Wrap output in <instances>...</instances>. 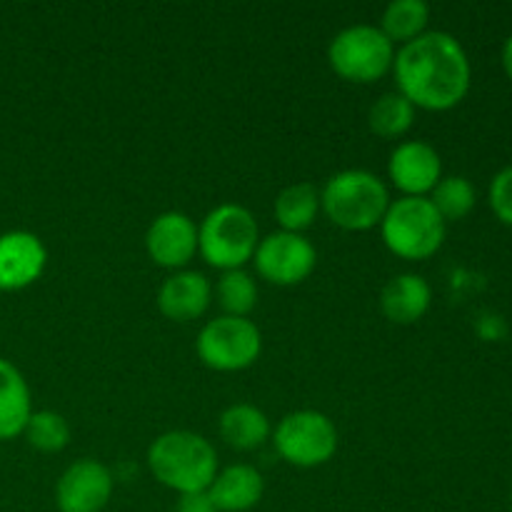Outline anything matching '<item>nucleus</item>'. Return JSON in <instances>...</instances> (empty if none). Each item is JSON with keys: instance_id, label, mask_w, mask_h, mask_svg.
Returning <instances> with one entry per match:
<instances>
[{"instance_id": "obj_1", "label": "nucleus", "mask_w": 512, "mask_h": 512, "mask_svg": "<svg viewBox=\"0 0 512 512\" xmlns=\"http://www.w3.org/2000/svg\"><path fill=\"white\" fill-rule=\"evenodd\" d=\"M398 93L415 108L450 110L465 100L473 68L463 43L445 30H425L410 43L400 45L393 60Z\"/></svg>"}, {"instance_id": "obj_19", "label": "nucleus", "mask_w": 512, "mask_h": 512, "mask_svg": "<svg viewBox=\"0 0 512 512\" xmlns=\"http://www.w3.org/2000/svg\"><path fill=\"white\" fill-rule=\"evenodd\" d=\"M275 218L280 228L290 233H303L310 228L320 210V190L313 183H293L280 190L275 198Z\"/></svg>"}, {"instance_id": "obj_12", "label": "nucleus", "mask_w": 512, "mask_h": 512, "mask_svg": "<svg viewBox=\"0 0 512 512\" xmlns=\"http://www.w3.org/2000/svg\"><path fill=\"white\" fill-rule=\"evenodd\" d=\"M48 250L30 230H8L0 235V290H23L43 275Z\"/></svg>"}, {"instance_id": "obj_15", "label": "nucleus", "mask_w": 512, "mask_h": 512, "mask_svg": "<svg viewBox=\"0 0 512 512\" xmlns=\"http://www.w3.org/2000/svg\"><path fill=\"white\" fill-rule=\"evenodd\" d=\"M263 490L265 480L260 470H255L253 465L238 463L228 465V468L215 475L208 495L218 512H245L260 503Z\"/></svg>"}, {"instance_id": "obj_9", "label": "nucleus", "mask_w": 512, "mask_h": 512, "mask_svg": "<svg viewBox=\"0 0 512 512\" xmlns=\"http://www.w3.org/2000/svg\"><path fill=\"white\" fill-rule=\"evenodd\" d=\"M253 260L260 278L268 283L298 285L315 270L318 253L303 233L278 230L260 240Z\"/></svg>"}, {"instance_id": "obj_24", "label": "nucleus", "mask_w": 512, "mask_h": 512, "mask_svg": "<svg viewBox=\"0 0 512 512\" xmlns=\"http://www.w3.org/2000/svg\"><path fill=\"white\" fill-rule=\"evenodd\" d=\"M23 433L28 443L40 453H60L70 440V425L55 410H38L28 418Z\"/></svg>"}, {"instance_id": "obj_4", "label": "nucleus", "mask_w": 512, "mask_h": 512, "mask_svg": "<svg viewBox=\"0 0 512 512\" xmlns=\"http://www.w3.org/2000/svg\"><path fill=\"white\" fill-rule=\"evenodd\" d=\"M380 233L390 253L405 260H425L440 250L445 240V220L428 195H403L390 200Z\"/></svg>"}, {"instance_id": "obj_25", "label": "nucleus", "mask_w": 512, "mask_h": 512, "mask_svg": "<svg viewBox=\"0 0 512 512\" xmlns=\"http://www.w3.org/2000/svg\"><path fill=\"white\" fill-rule=\"evenodd\" d=\"M488 198L490 208L498 215V220H503L505 225H512V165L495 173V178L490 180Z\"/></svg>"}, {"instance_id": "obj_2", "label": "nucleus", "mask_w": 512, "mask_h": 512, "mask_svg": "<svg viewBox=\"0 0 512 512\" xmlns=\"http://www.w3.org/2000/svg\"><path fill=\"white\" fill-rule=\"evenodd\" d=\"M148 465L165 488L180 495L203 493L218 475V453L203 435L170 430L150 443Z\"/></svg>"}, {"instance_id": "obj_14", "label": "nucleus", "mask_w": 512, "mask_h": 512, "mask_svg": "<svg viewBox=\"0 0 512 512\" xmlns=\"http://www.w3.org/2000/svg\"><path fill=\"white\" fill-rule=\"evenodd\" d=\"M213 288L210 280L198 270H178L168 275L158 290V308L165 318L188 323L208 310Z\"/></svg>"}, {"instance_id": "obj_8", "label": "nucleus", "mask_w": 512, "mask_h": 512, "mask_svg": "<svg viewBox=\"0 0 512 512\" xmlns=\"http://www.w3.org/2000/svg\"><path fill=\"white\" fill-rule=\"evenodd\" d=\"M275 450L283 460L298 468L325 465L338 450V430L325 413L295 410L275 428Z\"/></svg>"}, {"instance_id": "obj_18", "label": "nucleus", "mask_w": 512, "mask_h": 512, "mask_svg": "<svg viewBox=\"0 0 512 512\" xmlns=\"http://www.w3.org/2000/svg\"><path fill=\"white\" fill-rule=\"evenodd\" d=\"M220 435L235 450H255L270 438V420L250 403L228 405L220 415Z\"/></svg>"}, {"instance_id": "obj_28", "label": "nucleus", "mask_w": 512, "mask_h": 512, "mask_svg": "<svg viewBox=\"0 0 512 512\" xmlns=\"http://www.w3.org/2000/svg\"><path fill=\"white\" fill-rule=\"evenodd\" d=\"M510 510H512V498H510Z\"/></svg>"}, {"instance_id": "obj_27", "label": "nucleus", "mask_w": 512, "mask_h": 512, "mask_svg": "<svg viewBox=\"0 0 512 512\" xmlns=\"http://www.w3.org/2000/svg\"><path fill=\"white\" fill-rule=\"evenodd\" d=\"M503 68H505V73H508V78L512 80V35L505 40V45H503Z\"/></svg>"}, {"instance_id": "obj_16", "label": "nucleus", "mask_w": 512, "mask_h": 512, "mask_svg": "<svg viewBox=\"0 0 512 512\" xmlns=\"http://www.w3.org/2000/svg\"><path fill=\"white\" fill-rule=\"evenodd\" d=\"M433 303V288L423 275L400 273L385 283L380 293V310L398 325H410L423 318Z\"/></svg>"}, {"instance_id": "obj_7", "label": "nucleus", "mask_w": 512, "mask_h": 512, "mask_svg": "<svg viewBox=\"0 0 512 512\" xmlns=\"http://www.w3.org/2000/svg\"><path fill=\"white\" fill-rule=\"evenodd\" d=\"M195 350L208 368L233 373V370L250 368L258 360L263 350V335L253 320L238 318V315H218L203 325L195 340Z\"/></svg>"}, {"instance_id": "obj_3", "label": "nucleus", "mask_w": 512, "mask_h": 512, "mask_svg": "<svg viewBox=\"0 0 512 512\" xmlns=\"http://www.w3.org/2000/svg\"><path fill=\"white\" fill-rule=\"evenodd\" d=\"M388 205V185L365 168L338 170L320 190V208L345 230L375 228L383 220Z\"/></svg>"}, {"instance_id": "obj_23", "label": "nucleus", "mask_w": 512, "mask_h": 512, "mask_svg": "<svg viewBox=\"0 0 512 512\" xmlns=\"http://www.w3.org/2000/svg\"><path fill=\"white\" fill-rule=\"evenodd\" d=\"M215 295H218V303L225 310V315L248 318L250 310L258 305V285H255L253 275L245 273L243 268L225 270L220 275Z\"/></svg>"}, {"instance_id": "obj_6", "label": "nucleus", "mask_w": 512, "mask_h": 512, "mask_svg": "<svg viewBox=\"0 0 512 512\" xmlns=\"http://www.w3.org/2000/svg\"><path fill=\"white\" fill-rule=\"evenodd\" d=\"M328 60L340 78L370 83L393 68L395 43L380 30V25L355 23L335 33L328 45Z\"/></svg>"}, {"instance_id": "obj_10", "label": "nucleus", "mask_w": 512, "mask_h": 512, "mask_svg": "<svg viewBox=\"0 0 512 512\" xmlns=\"http://www.w3.org/2000/svg\"><path fill=\"white\" fill-rule=\"evenodd\" d=\"M113 495V475L93 458L75 460L55 485L60 512H100Z\"/></svg>"}, {"instance_id": "obj_20", "label": "nucleus", "mask_w": 512, "mask_h": 512, "mask_svg": "<svg viewBox=\"0 0 512 512\" xmlns=\"http://www.w3.org/2000/svg\"><path fill=\"white\" fill-rule=\"evenodd\" d=\"M430 20V5L425 0H390L383 10L380 30L393 43H410L425 33Z\"/></svg>"}, {"instance_id": "obj_17", "label": "nucleus", "mask_w": 512, "mask_h": 512, "mask_svg": "<svg viewBox=\"0 0 512 512\" xmlns=\"http://www.w3.org/2000/svg\"><path fill=\"white\" fill-rule=\"evenodd\" d=\"M30 415V388L23 373L10 360L0 358V440L23 433Z\"/></svg>"}, {"instance_id": "obj_21", "label": "nucleus", "mask_w": 512, "mask_h": 512, "mask_svg": "<svg viewBox=\"0 0 512 512\" xmlns=\"http://www.w3.org/2000/svg\"><path fill=\"white\" fill-rule=\"evenodd\" d=\"M415 120V105L398 90L383 93L368 113V125L380 138H400L408 133Z\"/></svg>"}, {"instance_id": "obj_26", "label": "nucleus", "mask_w": 512, "mask_h": 512, "mask_svg": "<svg viewBox=\"0 0 512 512\" xmlns=\"http://www.w3.org/2000/svg\"><path fill=\"white\" fill-rule=\"evenodd\" d=\"M175 512H218V510H215L213 500H210V495H208V490H203V493L180 495L178 508H175Z\"/></svg>"}, {"instance_id": "obj_11", "label": "nucleus", "mask_w": 512, "mask_h": 512, "mask_svg": "<svg viewBox=\"0 0 512 512\" xmlns=\"http://www.w3.org/2000/svg\"><path fill=\"white\" fill-rule=\"evenodd\" d=\"M145 248L163 268H183L198 253V225L180 210H165L150 223Z\"/></svg>"}, {"instance_id": "obj_22", "label": "nucleus", "mask_w": 512, "mask_h": 512, "mask_svg": "<svg viewBox=\"0 0 512 512\" xmlns=\"http://www.w3.org/2000/svg\"><path fill=\"white\" fill-rule=\"evenodd\" d=\"M475 185L470 183L465 175H445L438 180L433 190H430V203L435 205L443 220H460L475 208Z\"/></svg>"}, {"instance_id": "obj_5", "label": "nucleus", "mask_w": 512, "mask_h": 512, "mask_svg": "<svg viewBox=\"0 0 512 512\" xmlns=\"http://www.w3.org/2000/svg\"><path fill=\"white\" fill-rule=\"evenodd\" d=\"M260 230L253 213L238 203H223L210 210L198 225V250L213 268L238 270L253 260Z\"/></svg>"}, {"instance_id": "obj_13", "label": "nucleus", "mask_w": 512, "mask_h": 512, "mask_svg": "<svg viewBox=\"0 0 512 512\" xmlns=\"http://www.w3.org/2000/svg\"><path fill=\"white\" fill-rule=\"evenodd\" d=\"M388 175L405 195H425L443 178V160L425 140H405L390 153Z\"/></svg>"}]
</instances>
